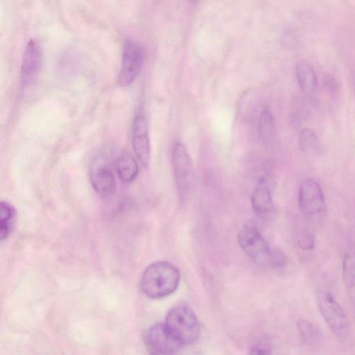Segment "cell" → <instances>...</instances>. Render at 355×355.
<instances>
[{
	"instance_id": "277c9868",
	"label": "cell",
	"mask_w": 355,
	"mask_h": 355,
	"mask_svg": "<svg viewBox=\"0 0 355 355\" xmlns=\"http://www.w3.org/2000/svg\"><path fill=\"white\" fill-rule=\"evenodd\" d=\"M317 306L324 321L340 340H346L349 334V325L347 315L334 295L324 289L317 293Z\"/></svg>"
},
{
	"instance_id": "603a6c76",
	"label": "cell",
	"mask_w": 355,
	"mask_h": 355,
	"mask_svg": "<svg viewBox=\"0 0 355 355\" xmlns=\"http://www.w3.org/2000/svg\"><path fill=\"white\" fill-rule=\"evenodd\" d=\"M324 86L331 93L336 92L338 89V85L336 79L334 77L327 75L324 78Z\"/></svg>"
},
{
	"instance_id": "30bf717a",
	"label": "cell",
	"mask_w": 355,
	"mask_h": 355,
	"mask_svg": "<svg viewBox=\"0 0 355 355\" xmlns=\"http://www.w3.org/2000/svg\"><path fill=\"white\" fill-rule=\"evenodd\" d=\"M42 64V49L35 40L27 44L21 64L20 81L23 87L32 85L37 79Z\"/></svg>"
},
{
	"instance_id": "5b68a950",
	"label": "cell",
	"mask_w": 355,
	"mask_h": 355,
	"mask_svg": "<svg viewBox=\"0 0 355 355\" xmlns=\"http://www.w3.org/2000/svg\"><path fill=\"white\" fill-rule=\"evenodd\" d=\"M238 242L254 262L269 267L273 249L264 239L254 221H248L242 226L238 234Z\"/></svg>"
},
{
	"instance_id": "52a82bcc",
	"label": "cell",
	"mask_w": 355,
	"mask_h": 355,
	"mask_svg": "<svg viewBox=\"0 0 355 355\" xmlns=\"http://www.w3.org/2000/svg\"><path fill=\"white\" fill-rule=\"evenodd\" d=\"M144 343L153 354H175L184 347L168 331L164 323H156L144 333Z\"/></svg>"
},
{
	"instance_id": "6da1fadb",
	"label": "cell",
	"mask_w": 355,
	"mask_h": 355,
	"mask_svg": "<svg viewBox=\"0 0 355 355\" xmlns=\"http://www.w3.org/2000/svg\"><path fill=\"white\" fill-rule=\"evenodd\" d=\"M180 279L179 270L171 263L159 261L150 264L144 271L140 288L151 299H161L173 293Z\"/></svg>"
},
{
	"instance_id": "7a4b0ae2",
	"label": "cell",
	"mask_w": 355,
	"mask_h": 355,
	"mask_svg": "<svg viewBox=\"0 0 355 355\" xmlns=\"http://www.w3.org/2000/svg\"><path fill=\"white\" fill-rule=\"evenodd\" d=\"M164 324L183 346L194 343L200 335V322L193 309L186 303L173 306L166 316Z\"/></svg>"
},
{
	"instance_id": "3957f363",
	"label": "cell",
	"mask_w": 355,
	"mask_h": 355,
	"mask_svg": "<svg viewBox=\"0 0 355 355\" xmlns=\"http://www.w3.org/2000/svg\"><path fill=\"white\" fill-rule=\"evenodd\" d=\"M298 205L304 218L318 225L326 219L327 208L324 195L320 184L313 178H306L300 184Z\"/></svg>"
},
{
	"instance_id": "4fadbf2b",
	"label": "cell",
	"mask_w": 355,
	"mask_h": 355,
	"mask_svg": "<svg viewBox=\"0 0 355 355\" xmlns=\"http://www.w3.org/2000/svg\"><path fill=\"white\" fill-rule=\"evenodd\" d=\"M251 203L257 216L263 217L270 214L274 208L271 186L268 178L262 177L252 191Z\"/></svg>"
},
{
	"instance_id": "8fae6325",
	"label": "cell",
	"mask_w": 355,
	"mask_h": 355,
	"mask_svg": "<svg viewBox=\"0 0 355 355\" xmlns=\"http://www.w3.org/2000/svg\"><path fill=\"white\" fill-rule=\"evenodd\" d=\"M89 180L93 189L101 198H110L116 190L114 175L105 164H95L90 169Z\"/></svg>"
},
{
	"instance_id": "ac0fdd59",
	"label": "cell",
	"mask_w": 355,
	"mask_h": 355,
	"mask_svg": "<svg viewBox=\"0 0 355 355\" xmlns=\"http://www.w3.org/2000/svg\"><path fill=\"white\" fill-rule=\"evenodd\" d=\"M16 216L15 207L7 201H1L0 205V233L1 241L10 235Z\"/></svg>"
},
{
	"instance_id": "2e32d148",
	"label": "cell",
	"mask_w": 355,
	"mask_h": 355,
	"mask_svg": "<svg viewBox=\"0 0 355 355\" xmlns=\"http://www.w3.org/2000/svg\"><path fill=\"white\" fill-rule=\"evenodd\" d=\"M297 329L300 338L304 345L313 347L321 343L322 332L312 322L306 320H300L297 322Z\"/></svg>"
},
{
	"instance_id": "ffe728a7",
	"label": "cell",
	"mask_w": 355,
	"mask_h": 355,
	"mask_svg": "<svg viewBox=\"0 0 355 355\" xmlns=\"http://www.w3.org/2000/svg\"><path fill=\"white\" fill-rule=\"evenodd\" d=\"M273 343L269 336H263L256 343H254L251 349L250 354H270L272 353Z\"/></svg>"
},
{
	"instance_id": "9a60e30c",
	"label": "cell",
	"mask_w": 355,
	"mask_h": 355,
	"mask_svg": "<svg viewBox=\"0 0 355 355\" xmlns=\"http://www.w3.org/2000/svg\"><path fill=\"white\" fill-rule=\"evenodd\" d=\"M116 171L119 178L125 184H130L136 179L139 166L130 152L125 151L119 155L116 162Z\"/></svg>"
},
{
	"instance_id": "e0dca14e",
	"label": "cell",
	"mask_w": 355,
	"mask_h": 355,
	"mask_svg": "<svg viewBox=\"0 0 355 355\" xmlns=\"http://www.w3.org/2000/svg\"><path fill=\"white\" fill-rule=\"evenodd\" d=\"M299 145L301 150L308 156L320 154L321 146L317 135L309 128H304L299 135Z\"/></svg>"
},
{
	"instance_id": "5bb4252c",
	"label": "cell",
	"mask_w": 355,
	"mask_h": 355,
	"mask_svg": "<svg viewBox=\"0 0 355 355\" xmlns=\"http://www.w3.org/2000/svg\"><path fill=\"white\" fill-rule=\"evenodd\" d=\"M343 284L352 305L355 309V245L349 246L344 255L342 264Z\"/></svg>"
},
{
	"instance_id": "44dd1931",
	"label": "cell",
	"mask_w": 355,
	"mask_h": 355,
	"mask_svg": "<svg viewBox=\"0 0 355 355\" xmlns=\"http://www.w3.org/2000/svg\"><path fill=\"white\" fill-rule=\"evenodd\" d=\"M298 245L303 250L309 251L315 246V238L308 230L302 231L298 238Z\"/></svg>"
},
{
	"instance_id": "7c38bea8",
	"label": "cell",
	"mask_w": 355,
	"mask_h": 355,
	"mask_svg": "<svg viewBox=\"0 0 355 355\" xmlns=\"http://www.w3.org/2000/svg\"><path fill=\"white\" fill-rule=\"evenodd\" d=\"M295 76L304 97L312 103L318 102V80L313 67L305 61H299L295 65Z\"/></svg>"
},
{
	"instance_id": "8992f818",
	"label": "cell",
	"mask_w": 355,
	"mask_h": 355,
	"mask_svg": "<svg viewBox=\"0 0 355 355\" xmlns=\"http://www.w3.org/2000/svg\"><path fill=\"white\" fill-rule=\"evenodd\" d=\"M144 62V50L137 42L127 39L123 46L122 60L118 76L121 87L132 84L139 74Z\"/></svg>"
},
{
	"instance_id": "7402d4cb",
	"label": "cell",
	"mask_w": 355,
	"mask_h": 355,
	"mask_svg": "<svg viewBox=\"0 0 355 355\" xmlns=\"http://www.w3.org/2000/svg\"><path fill=\"white\" fill-rule=\"evenodd\" d=\"M287 258L280 250L273 249L269 267L275 269H281L286 266Z\"/></svg>"
},
{
	"instance_id": "d6986e66",
	"label": "cell",
	"mask_w": 355,
	"mask_h": 355,
	"mask_svg": "<svg viewBox=\"0 0 355 355\" xmlns=\"http://www.w3.org/2000/svg\"><path fill=\"white\" fill-rule=\"evenodd\" d=\"M275 132V121L272 113L268 106L263 109L259 123V136L263 141H269Z\"/></svg>"
},
{
	"instance_id": "ba28073f",
	"label": "cell",
	"mask_w": 355,
	"mask_h": 355,
	"mask_svg": "<svg viewBox=\"0 0 355 355\" xmlns=\"http://www.w3.org/2000/svg\"><path fill=\"white\" fill-rule=\"evenodd\" d=\"M132 142L137 159L143 167L147 168L150 159V147L148 122L142 111H139L134 118Z\"/></svg>"
},
{
	"instance_id": "9c48e42d",
	"label": "cell",
	"mask_w": 355,
	"mask_h": 355,
	"mask_svg": "<svg viewBox=\"0 0 355 355\" xmlns=\"http://www.w3.org/2000/svg\"><path fill=\"white\" fill-rule=\"evenodd\" d=\"M174 180L180 195L184 194L191 176V161L187 148L180 142L174 144L171 151Z\"/></svg>"
}]
</instances>
